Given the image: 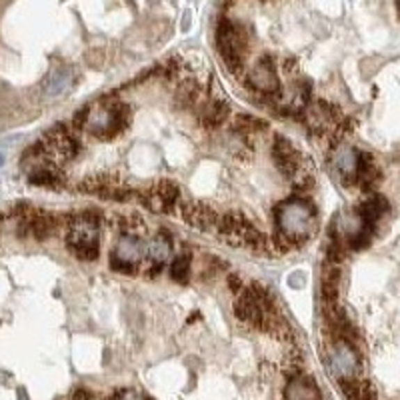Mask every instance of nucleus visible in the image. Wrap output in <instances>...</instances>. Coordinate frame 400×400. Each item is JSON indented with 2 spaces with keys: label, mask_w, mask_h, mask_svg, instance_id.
Segmentation results:
<instances>
[{
  "label": "nucleus",
  "mask_w": 400,
  "mask_h": 400,
  "mask_svg": "<svg viewBox=\"0 0 400 400\" xmlns=\"http://www.w3.org/2000/svg\"><path fill=\"white\" fill-rule=\"evenodd\" d=\"M228 287L232 288L237 294H239L240 290H242V282H240V276H237V274H230L228 276Z\"/></svg>",
  "instance_id": "nucleus-28"
},
{
  "label": "nucleus",
  "mask_w": 400,
  "mask_h": 400,
  "mask_svg": "<svg viewBox=\"0 0 400 400\" xmlns=\"http://www.w3.org/2000/svg\"><path fill=\"white\" fill-rule=\"evenodd\" d=\"M360 162V150L346 143H336L330 152V164L344 184H356V173Z\"/></svg>",
  "instance_id": "nucleus-6"
},
{
  "label": "nucleus",
  "mask_w": 400,
  "mask_h": 400,
  "mask_svg": "<svg viewBox=\"0 0 400 400\" xmlns=\"http://www.w3.org/2000/svg\"><path fill=\"white\" fill-rule=\"evenodd\" d=\"M200 98V86L192 80L182 82L178 88H176L175 102L178 109H191L192 104Z\"/></svg>",
  "instance_id": "nucleus-18"
},
{
  "label": "nucleus",
  "mask_w": 400,
  "mask_h": 400,
  "mask_svg": "<svg viewBox=\"0 0 400 400\" xmlns=\"http://www.w3.org/2000/svg\"><path fill=\"white\" fill-rule=\"evenodd\" d=\"M248 84L258 90L260 95H278L280 90V82H278V74L274 68V61L271 56H264L256 63L255 68H250L248 72Z\"/></svg>",
  "instance_id": "nucleus-7"
},
{
  "label": "nucleus",
  "mask_w": 400,
  "mask_h": 400,
  "mask_svg": "<svg viewBox=\"0 0 400 400\" xmlns=\"http://www.w3.org/2000/svg\"><path fill=\"white\" fill-rule=\"evenodd\" d=\"M180 214H182L184 223L202 232L214 230L218 223V214L214 212V208L207 207L205 202H184L180 207Z\"/></svg>",
  "instance_id": "nucleus-9"
},
{
  "label": "nucleus",
  "mask_w": 400,
  "mask_h": 400,
  "mask_svg": "<svg viewBox=\"0 0 400 400\" xmlns=\"http://www.w3.org/2000/svg\"><path fill=\"white\" fill-rule=\"evenodd\" d=\"M216 42H218V50H221V56L226 66L232 72H239L244 63V54H246V34L234 22L223 18L218 24V31H216Z\"/></svg>",
  "instance_id": "nucleus-4"
},
{
  "label": "nucleus",
  "mask_w": 400,
  "mask_h": 400,
  "mask_svg": "<svg viewBox=\"0 0 400 400\" xmlns=\"http://www.w3.org/2000/svg\"><path fill=\"white\" fill-rule=\"evenodd\" d=\"M285 399L287 400H322L319 384L314 383L306 374H294L288 376V383L285 386Z\"/></svg>",
  "instance_id": "nucleus-11"
},
{
  "label": "nucleus",
  "mask_w": 400,
  "mask_h": 400,
  "mask_svg": "<svg viewBox=\"0 0 400 400\" xmlns=\"http://www.w3.org/2000/svg\"><path fill=\"white\" fill-rule=\"evenodd\" d=\"M170 253H173V246L166 234H157L146 244V256L150 258L152 264H164L170 258Z\"/></svg>",
  "instance_id": "nucleus-17"
},
{
  "label": "nucleus",
  "mask_w": 400,
  "mask_h": 400,
  "mask_svg": "<svg viewBox=\"0 0 400 400\" xmlns=\"http://www.w3.org/2000/svg\"><path fill=\"white\" fill-rule=\"evenodd\" d=\"M340 112L335 104L326 102V100H317V102H308L304 106V122L312 132L322 134V132H333L340 125Z\"/></svg>",
  "instance_id": "nucleus-5"
},
{
  "label": "nucleus",
  "mask_w": 400,
  "mask_h": 400,
  "mask_svg": "<svg viewBox=\"0 0 400 400\" xmlns=\"http://www.w3.org/2000/svg\"><path fill=\"white\" fill-rule=\"evenodd\" d=\"M152 191L157 192L160 198L175 210L178 200H180V189L176 186L175 182H170V180H159V182L152 186Z\"/></svg>",
  "instance_id": "nucleus-19"
},
{
  "label": "nucleus",
  "mask_w": 400,
  "mask_h": 400,
  "mask_svg": "<svg viewBox=\"0 0 400 400\" xmlns=\"http://www.w3.org/2000/svg\"><path fill=\"white\" fill-rule=\"evenodd\" d=\"M228 112H230L228 102L221 100V98H214V100L205 104V109L200 112V120L207 128H218L226 120Z\"/></svg>",
  "instance_id": "nucleus-15"
},
{
  "label": "nucleus",
  "mask_w": 400,
  "mask_h": 400,
  "mask_svg": "<svg viewBox=\"0 0 400 400\" xmlns=\"http://www.w3.org/2000/svg\"><path fill=\"white\" fill-rule=\"evenodd\" d=\"M290 180H292V189L296 192H301V194H306V192L314 189V176L308 175L304 168H301Z\"/></svg>",
  "instance_id": "nucleus-24"
},
{
  "label": "nucleus",
  "mask_w": 400,
  "mask_h": 400,
  "mask_svg": "<svg viewBox=\"0 0 400 400\" xmlns=\"http://www.w3.org/2000/svg\"><path fill=\"white\" fill-rule=\"evenodd\" d=\"M288 285L292 288H303L304 285H306L303 272H294V274H290V276H288Z\"/></svg>",
  "instance_id": "nucleus-27"
},
{
  "label": "nucleus",
  "mask_w": 400,
  "mask_h": 400,
  "mask_svg": "<svg viewBox=\"0 0 400 400\" xmlns=\"http://www.w3.org/2000/svg\"><path fill=\"white\" fill-rule=\"evenodd\" d=\"M70 84H72V70L66 66H58L48 74L47 84H45V95L48 98H54V96L63 95Z\"/></svg>",
  "instance_id": "nucleus-16"
},
{
  "label": "nucleus",
  "mask_w": 400,
  "mask_h": 400,
  "mask_svg": "<svg viewBox=\"0 0 400 400\" xmlns=\"http://www.w3.org/2000/svg\"><path fill=\"white\" fill-rule=\"evenodd\" d=\"M386 210H388V200L384 196H381V194H372V196H368L367 200L360 205V210L356 214L360 216V221L370 230V228H374V224L383 218V214Z\"/></svg>",
  "instance_id": "nucleus-13"
},
{
  "label": "nucleus",
  "mask_w": 400,
  "mask_h": 400,
  "mask_svg": "<svg viewBox=\"0 0 400 400\" xmlns=\"http://www.w3.org/2000/svg\"><path fill=\"white\" fill-rule=\"evenodd\" d=\"M234 314H237V319L240 322L253 324V326H264V319H266L264 310L258 306V303L253 298V294L248 290H240L239 294H237V298H234Z\"/></svg>",
  "instance_id": "nucleus-10"
},
{
  "label": "nucleus",
  "mask_w": 400,
  "mask_h": 400,
  "mask_svg": "<svg viewBox=\"0 0 400 400\" xmlns=\"http://www.w3.org/2000/svg\"><path fill=\"white\" fill-rule=\"evenodd\" d=\"M272 157L276 162V168L280 170V175L292 178L301 168H303V157L298 154V150L288 143L287 138L276 136L272 144Z\"/></svg>",
  "instance_id": "nucleus-8"
},
{
  "label": "nucleus",
  "mask_w": 400,
  "mask_h": 400,
  "mask_svg": "<svg viewBox=\"0 0 400 400\" xmlns=\"http://www.w3.org/2000/svg\"><path fill=\"white\" fill-rule=\"evenodd\" d=\"M170 274L175 278L176 282H186L189 276H191V256L189 255H180L176 256L173 266H170Z\"/></svg>",
  "instance_id": "nucleus-22"
},
{
  "label": "nucleus",
  "mask_w": 400,
  "mask_h": 400,
  "mask_svg": "<svg viewBox=\"0 0 400 400\" xmlns=\"http://www.w3.org/2000/svg\"><path fill=\"white\" fill-rule=\"evenodd\" d=\"M31 184H38V186H56L61 182V176L56 175L54 168H48V166H38L34 168L29 176Z\"/></svg>",
  "instance_id": "nucleus-20"
},
{
  "label": "nucleus",
  "mask_w": 400,
  "mask_h": 400,
  "mask_svg": "<svg viewBox=\"0 0 400 400\" xmlns=\"http://www.w3.org/2000/svg\"><path fill=\"white\" fill-rule=\"evenodd\" d=\"M118 228L122 230V234L138 237L143 230H146V223L136 214H125V216H118Z\"/></svg>",
  "instance_id": "nucleus-21"
},
{
  "label": "nucleus",
  "mask_w": 400,
  "mask_h": 400,
  "mask_svg": "<svg viewBox=\"0 0 400 400\" xmlns=\"http://www.w3.org/2000/svg\"><path fill=\"white\" fill-rule=\"evenodd\" d=\"M100 216L95 210H82L66 216V242L79 260L93 262L100 255L98 246Z\"/></svg>",
  "instance_id": "nucleus-2"
},
{
  "label": "nucleus",
  "mask_w": 400,
  "mask_h": 400,
  "mask_svg": "<svg viewBox=\"0 0 400 400\" xmlns=\"http://www.w3.org/2000/svg\"><path fill=\"white\" fill-rule=\"evenodd\" d=\"M160 272H162V264H152V266L146 271V276H148V278H157Z\"/></svg>",
  "instance_id": "nucleus-29"
},
{
  "label": "nucleus",
  "mask_w": 400,
  "mask_h": 400,
  "mask_svg": "<svg viewBox=\"0 0 400 400\" xmlns=\"http://www.w3.org/2000/svg\"><path fill=\"white\" fill-rule=\"evenodd\" d=\"M260 128H266L264 120L253 118L250 114H240L239 118H237V125H234V132H239V134H253V132H258Z\"/></svg>",
  "instance_id": "nucleus-23"
},
{
  "label": "nucleus",
  "mask_w": 400,
  "mask_h": 400,
  "mask_svg": "<svg viewBox=\"0 0 400 400\" xmlns=\"http://www.w3.org/2000/svg\"><path fill=\"white\" fill-rule=\"evenodd\" d=\"M90 111H93V106H90V104H84V106H80L79 111L74 112V118H72L74 127L77 128L86 127V122H88V116H90Z\"/></svg>",
  "instance_id": "nucleus-25"
},
{
  "label": "nucleus",
  "mask_w": 400,
  "mask_h": 400,
  "mask_svg": "<svg viewBox=\"0 0 400 400\" xmlns=\"http://www.w3.org/2000/svg\"><path fill=\"white\" fill-rule=\"evenodd\" d=\"M381 182V170L376 166V162L372 160L370 154L367 152H360V162H358V173H356V184L362 189V191H372L376 189Z\"/></svg>",
  "instance_id": "nucleus-14"
},
{
  "label": "nucleus",
  "mask_w": 400,
  "mask_h": 400,
  "mask_svg": "<svg viewBox=\"0 0 400 400\" xmlns=\"http://www.w3.org/2000/svg\"><path fill=\"white\" fill-rule=\"evenodd\" d=\"M274 223L278 228L276 234L287 240L290 246H301L319 230L317 208L304 198H290L280 202L274 210Z\"/></svg>",
  "instance_id": "nucleus-1"
},
{
  "label": "nucleus",
  "mask_w": 400,
  "mask_h": 400,
  "mask_svg": "<svg viewBox=\"0 0 400 400\" xmlns=\"http://www.w3.org/2000/svg\"><path fill=\"white\" fill-rule=\"evenodd\" d=\"M4 164V154H0V166Z\"/></svg>",
  "instance_id": "nucleus-30"
},
{
  "label": "nucleus",
  "mask_w": 400,
  "mask_h": 400,
  "mask_svg": "<svg viewBox=\"0 0 400 400\" xmlns=\"http://www.w3.org/2000/svg\"><path fill=\"white\" fill-rule=\"evenodd\" d=\"M326 367L336 381H349V378H360L362 360L356 346H352L344 340H333L326 349Z\"/></svg>",
  "instance_id": "nucleus-3"
},
{
  "label": "nucleus",
  "mask_w": 400,
  "mask_h": 400,
  "mask_svg": "<svg viewBox=\"0 0 400 400\" xmlns=\"http://www.w3.org/2000/svg\"><path fill=\"white\" fill-rule=\"evenodd\" d=\"M111 269L114 272H122V274H136L138 272V266H132L128 262H122V260H116L111 256Z\"/></svg>",
  "instance_id": "nucleus-26"
},
{
  "label": "nucleus",
  "mask_w": 400,
  "mask_h": 400,
  "mask_svg": "<svg viewBox=\"0 0 400 400\" xmlns=\"http://www.w3.org/2000/svg\"><path fill=\"white\" fill-rule=\"evenodd\" d=\"M112 258L116 260H122L128 262L132 266H138L143 262V258L146 256V246L143 244L141 237H132V234H122L118 242H116V248L112 253Z\"/></svg>",
  "instance_id": "nucleus-12"
}]
</instances>
